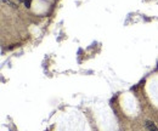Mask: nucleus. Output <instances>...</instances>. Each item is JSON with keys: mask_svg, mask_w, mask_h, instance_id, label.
<instances>
[{"mask_svg": "<svg viewBox=\"0 0 158 131\" xmlns=\"http://www.w3.org/2000/svg\"><path fill=\"white\" fill-rule=\"evenodd\" d=\"M145 126H146L147 131H158L157 126H156V125H155V123H153V121H151V120H147V121L145 123Z\"/></svg>", "mask_w": 158, "mask_h": 131, "instance_id": "nucleus-1", "label": "nucleus"}, {"mask_svg": "<svg viewBox=\"0 0 158 131\" xmlns=\"http://www.w3.org/2000/svg\"><path fill=\"white\" fill-rule=\"evenodd\" d=\"M31 2H32V0H23V4L26 5V7H27V9H29V7H31Z\"/></svg>", "mask_w": 158, "mask_h": 131, "instance_id": "nucleus-2", "label": "nucleus"}, {"mask_svg": "<svg viewBox=\"0 0 158 131\" xmlns=\"http://www.w3.org/2000/svg\"><path fill=\"white\" fill-rule=\"evenodd\" d=\"M2 2H6V4H9V5H10V6H12V7H17V6H16L14 2H11L10 0H2Z\"/></svg>", "mask_w": 158, "mask_h": 131, "instance_id": "nucleus-3", "label": "nucleus"}]
</instances>
